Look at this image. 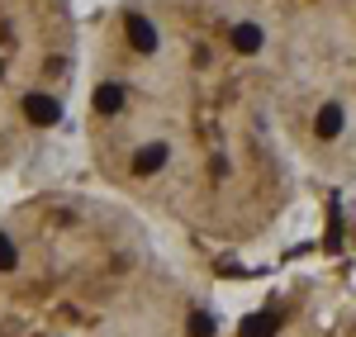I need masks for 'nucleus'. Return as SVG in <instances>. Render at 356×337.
I'll list each match as a JSON object with an SVG mask.
<instances>
[{"instance_id":"7","label":"nucleus","mask_w":356,"mask_h":337,"mask_svg":"<svg viewBox=\"0 0 356 337\" xmlns=\"http://www.w3.org/2000/svg\"><path fill=\"white\" fill-rule=\"evenodd\" d=\"M233 48H238V53H257V48H261V28L257 24H238L233 28Z\"/></svg>"},{"instance_id":"9","label":"nucleus","mask_w":356,"mask_h":337,"mask_svg":"<svg viewBox=\"0 0 356 337\" xmlns=\"http://www.w3.org/2000/svg\"><path fill=\"white\" fill-rule=\"evenodd\" d=\"M15 261H19V256H15V243L0 233V271H15Z\"/></svg>"},{"instance_id":"6","label":"nucleus","mask_w":356,"mask_h":337,"mask_svg":"<svg viewBox=\"0 0 356 337\" xmlns=\"http://www.w3.org/2000/svg\"><path fill=\"white\" fill-rule=\"evenodd\" d=\"M238 337H275V313H252V318H243Z\"/></svg>"},{"instance_id":"4","label":"nucleus","mask_w":356,"mask_h":337,"mask_svg":"<svg viewBox=\"0 0 356 337\" xmlns=\"http://www.w3.org/2000/svg\"><path fill=\"white\" fill-rule=\"evenodd\" d=\"M162 167H166V147H162V142L143 147V152L134 157V171H138V176H152V171H162Z\"/></svg>"},{"instance_id":"8","label":"nucleus","mask_w":356,"mask_h":337,"mask_svg":"<svg viewBox=\"0 0 356 337\" xmlns=\"http://www.w3.org/2000/svg\"><path fill=\"white\" fill-rule=\"evenodd\" d=\"M191 337H214V318H209L204 309L191 313Z\"/></svg>"},{"instance_id":"1","label":"nucleus","mask_w":356,"mask_h":337,"mask_svg":"<svg viewBox=\"0 0 356 337\" xmlns=\"http://www.w3.org/2000/svg\"><path fill=\"white\" fill-rule=\"evenodd\" d=\"M19 114H24L33 129H53L57 119H62V105H57L48 90H24V100H19Z\"/></svg>"},{"instance_id":"3","label":"nucleus","mask_w":356,"mask_h":337,"mask_svg":"<svg viewBox=\"0 0 356 337\" xmlns=\"http://www.w3.org/2000/svg\"><path fill=\"white\" fill-rule=\"evenodd\" d=\"M124 105H129V90H124L119 81H105L100 90H95V114H100V119H114Z\"/></svg>"},{"instance_id":"2","label":"nucleus","mask_w":356,"mask_h":337,"mask_svg":"<svg viewBox=\"0 0 356 337\" xmlns=\"http://www.w3.org/2000/svg\"><path fill=\"white\" fill-rule=\"evenodd\" d=\"M124 33H129V43H134V53H157V28L152 19H143V15H124Z\"/></svg>"},{"instance_id":"5","label":"nucleus","mask_w":356,"mask_h":337,"mask_svg":"<svg viewBox=\"0 0 356 337\" xmlns=\"http://www.w3.org/2000/svg\"><path fill=\"white\" fill-rule=\"evenodd\" d=\"M314 133H318V138H337V133H342V110H337V105H323L318 119H314Z\"/></svg>"}]
</instances>
